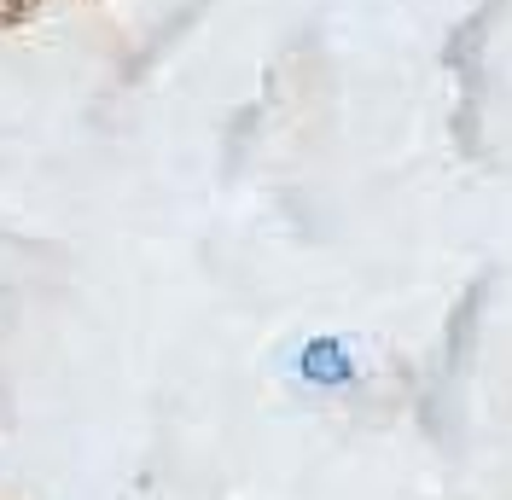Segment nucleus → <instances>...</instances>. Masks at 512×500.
<instances>
[{
    "label": "nucleus",
    "instance_id": "nucleus-1",
    "mask_svg": "<svg viewBox=\"0 0 512 500\" xmlns=\"http://www.w3.org/2000/svg\"><path fill=\"white\" fill-rule=\"evenodd\" d=\"M303 373L315 378V384H344L350 378V355H344V344L320 338V344L303 349Z\"/></svg>",
    "mask_w": 512,
    "mask_h": 500
}]
</instances>
